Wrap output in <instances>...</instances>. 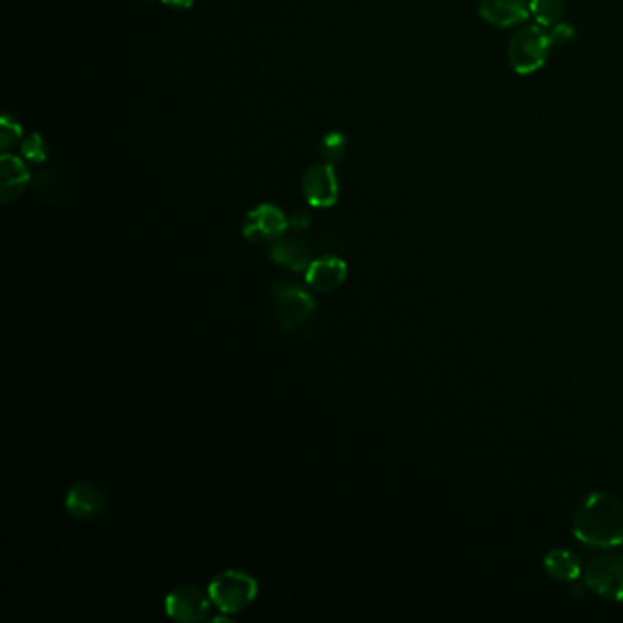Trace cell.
Here are the masks:
<instances>
[{"label": "cell", "instance_id": "1", "mask_svg": "<svg viewBox=\"0 0 623 623\" xmlns=\"http://www.w3.org/2000/svg\"><path fill=\"white\" fill-rule=\"evenodd\" d=\"M572 534L591 549H614L623 543V505L609 492L585 497L572 523Z\"/></svg>", "mask_w": 623, "mask_h": 623}, {"label": "cell", "instance_id": "2", "mask_svg": "<svg viewBox=\"0 0 623 623\" xmlns=\"http://www.w3.org/2000/svg\"><path fill=\"white\" fill-rule=\"evenodd\" d=\"M550 48L549 33L543 32L539 24L528 26L512 37L508 46V61L516 74H534L547 61Z\"/></svg>", "mask_w": 623, "mask_h": 623}, {"label": "cell", "instance_id": "3", "mask_svg": "<svg viewBox=\"0 0 623 623\" xmlns=\"http://www.w3.org/2000/svg\"><path fill=\"white\" fill-rule=\"evenodd\" d=\"M258 583L253 576L240 571H227L209 585V598L223 614H236L253 602Z\"/></svg>", "mask_w": 623, "mask_h": 623}, {"label": "cell", "instance_id": "4", "mask_svg": "<svg viewBox=\"0 0 623 623\" xmlns=\"http://www.w3.org/2000/svg\"><path fill=\"white\" fill-rule=\"evenodd\" d=\"M273 298L278 322L287 333H295L307 326L317 309L313 296L309 295L306 289L291 282L275 284Z\"/></svg>", "mask_w": 623, "mask_h": 623}, {"label": "cell", "instance_id": "5", "mask_svg": "<svg viewBox=\"0 0 623 623\" xmlns=\"http://www.w3.org/2000/svg\"><path fill=\"white\" fill-rule=\"evenodd\" d=\"M585 585L600 598L623 602V556L603 554L587 565Z\"/></svg>", "mask_w": 623, "mask_h": 623}, {"label": "cell", "instance_id": "6", "mask_svg": "<svg viewBox=\"0 0 623 623\" xmlns=\"http://www.w3.org/2000/svg\"><path fill=\"white\" fill-rule=\"evenodd\" d=\"M289 229L286 214L275 205H260L243 220L242 233L249 242L267 243L280 240Z\"/></svg>", "mask_w": 623, "mask_h": 623}, {"label": "cell", "instance_id": "7", "mask_svg": "<svg viewBox=\"0 0 623 623\" xmlns=\"http://www.w3.org/2000/svg\"><path fill=\"white\" fill-rule=\"evenodd\" d=\"M165 609L170 618L176 622H203L211 613V602L198 587L183 585L170 592Z\"/></svg>", "mask_w": 623, "mask_h": 623}, {"label": "cell", "instance_id": "8", "mask_svg": "<svg viewBox=\"0 0 623 623\" xmlns=\"http://www.w3.org/2000/svg\"><path fill=\"white\" fill-rule=\"evenodd\" d=\"M304 196L311 207L328 209L338 201L337 172L331 163H320L307 170L304 176Z\"/></svg>", "mask_w": 623, "mask_h": 623}, {"label": "cell", "instance_id": "9", "mask_svg": "<svg viewBox=\"0 0 623 623\" xmlns=\"http://www.w3.org/2000/svg\"><path fill=\"white\" fill-rule=\"evenodd\" d=\"M105 492L94 485L81 481L70 488L64 499V507L75 519H94L105 510Z\"/></svg>", "mask_w": 623, "mask_h": 623}, {"label": "cell", "instance_id": "10", "mask_svg": "<svg viewBox=\"0 0 623 623\" xmlns=\"http://www.w3.org/2000/svg\"><path fill=\"white\" fill-rule=\"evenodd\" d=\"M479 15L496 28H512L530 15L528 0H479Z\"/></svg>", "mask_w": 623, "mask_h": 623}, {"label": "cell", "instance_id": "11", "mask_svg": "<svg viewBox=\"0 0 623 623\" xmlns=\"http://www.w3.org/2000/svg\"><path fill=\"white\" fill-rule=\"evenodd\" d=\"M348 276V265L337 256L313 260L306 271V282L309 287L320 293H331L344 284Z\"/></svg>", "mask_w": 623, "mask_h": 623}, {"label": "cell", "instance_id": "12", "mask_svg": "<svg viewBox=\"0 0 623 623\" xmlns=\"http://www.w3.org/2000/svg\"><path fill=\"white\" fill-rule=\"evenodd\" d=\"M271 260L275 264L286 267L295 273H306L309 265L313 264V253L304 240L298 238H280L271 245Z\"/></svg>", "mask_w": 623, "mask_h": 623}, {"label": "cell", "instance_id": "13", "mask_svg": "<svg viewBox=\"0 0 623 623\" xmlns=\"http://www.w3.org/2000/svg\"><path fill=\"white\" fill-rule=\"evenodd\" d=\"M0 174H2L0 196L4 203L17 200L30 183V172L26 169V165L22 163L21 158L11 156V154H4L0 159Z\"/></svg>", "mask_w": 623, "mask_h": 623}, {"label": "cell", "instance_id": "14", "mask_svg": "<svg viewBox=\"0 0 623 623\" xmlns=\"http://www.w3.org/2000/svg\"><path fill=\"white\" fill-rule=\"evenodd\" d=\"M545 571L552 580L576 581L581 574V561L571 550L556 549L549 552L543 560Z\"/></svg>", "mask_w": 623, "mask_h": 623}, {"label": "cell", "instance_id": "15", "mask_svg": "<svg viewBox=\"0 0 623 623\" xmlns=\"http://www.w3.org/2000/svg\"><path fill=\"white\" fill-rule=\"evenodd\" d=\"M530 15L536 19L539 26H554L560 21L563 10H565V2L563 0H530Z\"/></svg>", "mask_w": 623, "mask_h": 623}, {"label": "cell", "instance_id": "16", "mask_svg": "<svg viewBox=\"0 0 623 623\" xmlns=\"http://www.w3.org/2000/svg\"><path fill=\"white\" fill-rule=\"evenodd\" d=\"M346 145H348V141L340 132H329L320 141V156L326 163L333 165V163H337V161L344 158Z\"/></svg>", "mask_w": 623, "mask_h": 623}, {"label": "cell", "instance_id": "17", "mask_svg": "<svg viewBox=\"0 0 623 623\" xmlns=\"http://www.w3.org/2000/svg\"><path fill=\"white\" fill-rule=\"evenodd\" d=\"M22 156L32 163H44L48 158V145L39 134H32L24 139L21 147Z\"/></svg>", "mask_w": 623, "mask_h": 623}, {"label": "cell", "instance_id": "18", "mask_svg": "<svg viewBox=\"0 0 623 623\" xmlns=\"http://www.w3.org/2000/svg\"><path fill=\"white\" fill-rule=\"evenodd\" d=\"M21 138V125H19L15 119H11L10 116L2 117V127H0V143H2V148L8 150L11 145H15Z\"/></svg>", "mask_w": 623, "mask_h": 623}, {"label": "cell", "instance_id": "19", "mask_svg": "<svg viewBox=\"0 0 623 623\" xmlns=\"http://www.w3.org/2000/svg\"><path fill=\"white\" fill-rule=\"evenodd\" d=\"M552 46H563L574 39V30L571 24H554L549 30Z\"/></svg>", "mask_w": 623, "mask_h": 623}, {"label": "cell", "instance_id": "20", "mask_svg": "<svg viewBox=\"0 0 623 623\" xmlns=\"http://www.w3.org/2000/svg\"><path fill=\"white\" fill-rule=\"evenodd\" d=\"M287 223H289V227H293L296 231H304L311 223V216L306 211H295L287 218Z\"/></svg>", "mask_w": 623, "mask_h": 623}, {"label": "cell", "instance_id": "21", "mask_svg": "<svg viewBox=\"0 0 623 623\" xmlns=\"http://www.w3.org/2000/svg\"><path fill=\"white\" fill-rule=\"evenodd\" d=\"M161 2L174 10H189L194 4V0H161Z\"/></svg>", "mask_w": 623, "mask_h": 623}]
</instances>
